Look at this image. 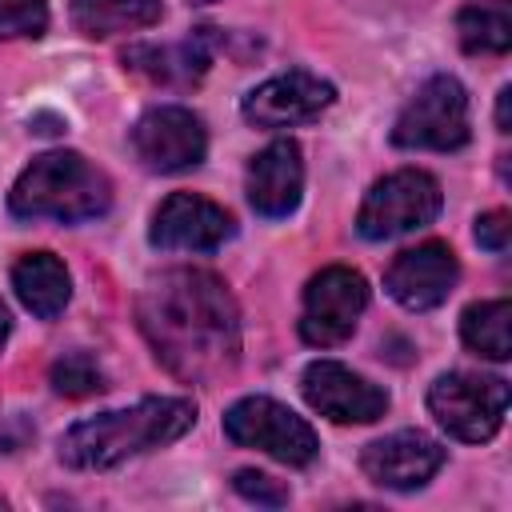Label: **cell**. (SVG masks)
Returning a JSON list of instances; mask_svg holds the SVG:
<instances>
[{"label":"cell","instance_id":"16","mask_svg":"<svg viewBox=\"0 0 512 512\" xmlns=\"http://www.w3.org/2000/svg\"><path fill=\"white\" fill-rule=\"evenodd\" d=\"M304 192V160L296 140H272L248 164V200L260 216H288L296 212Z\"/></svg>","mask_w":512,"mask_h":512},{"label":"cell","instance_id":"24","mask_svg":"<svg viewBox=\"0 0 512 512\" xmlns=\"http://www.w3.org/2000/svg\"><path fill=\"white\" fill-rule=\"evenodd\" d=\"M508 240H512V216H508L504 208L484 212V216L476 220V244H480V248H488V252H504Z\"/></svg>","mask_w":512,"mask_h":512},{"label":"cell","instance_id":"21","mask_svg":"<svg viewBox=\"0 0 512 512\" xmlns=\"http://www.w3.org/2000/svg\"><path fill=\"white\" fill-rule=\"evenodd\" d=\"M48 376H52V388H56L60 396H72V400L92 396V392H104V368H100L88 352H68V356H60Z\"/></svg>","mask_w":512,"mask_h":512},{"label":"cell","instance_id":"27","mask_svg":"<svg viewBox=\"0 0 512 512\" xmlns=\"http://www.w3.org/2000/svg\"><path fill=\"white\" fill-rule=\"evenodd\" d=\"M188 4H216V0H188Z\"/></svg>","mask_w":512,"mask_h":512},{"label":"cell","instance_id":"22","mask_svg":"<svg viewBox=\"0 0 512 512\" xmlns=\"http://www.w3.org/2000/svg\"><path fill=\"white\" fill-rule=\"evenodd\" d=\"M48 28V0H0V40L16 36H44Z\"/></svg>","mask_w":512,"mask_h":512},{"label":"cell","instance_id":"14","mask_svg":"<svg viewBox=\"0 0 512 512\" xmlns=\"http://www.w3.org/2000/svg\"><path fill=\"white\" fill-rule=\"evenodd\" d=\"M336 100V88L304 68H292V72H280L264 84H256L240 112L248 124L256 128H292V124H304L312 116H320L324 108H332Z\"/></svg>","mask_w":512,"mask_h":512},{"label":"cell","instance_id":"13","mask_svg":"<svg viewBox=\"0 0 512 512\" xmlns=\"http://www.w3.org/2000/svg\"><path fill=\"white\" fill-rule=\"evenodd\" d=\"M232 232H236V220L216 200H204L192 192H172L156 208L148 240H152V248H164V252H212L224 240H232Z\"/></svg>","mask_w":512,"mask_h":512},{"label":"cell","instance_id":"7","mask_svg":"<svg viewBox=\"0 0 512 512\" xmlns=\"http://www.w3.org/2000/svg\"><path fill=\"white\" fill-rule=\"evenodd\" d=\"M224 436L240 448L268 452L280 464L304 468L316 460L320 440L308 420H300L292 408H284L272 396H244L224 412Z\"/></svg>","mask_w":512,"mask_h":512},{"label":"cell","instance_id":"2","mask_svg":"<svg viewBox=\"0 0 512 512\" xmlns=\"http://www.w3.org/2000/svg\"><path fill=\"white\" fill-rule=\"evenodd\" d=\"M196 424V404L184 396H144L132 408L100 412L60 436V460L80 472L116 468L132 456L180 440Z\"/></svg>","mask_w":512,"mask_h":512},{"label":"cell","instance_id":"8","mask_svg":"<svg viewBox=\"0 0 512 512\" xmlns=\"http://www.w3.org/2000/svg\"><path fill=\"white\" fill-rule=\"evenodd\" d=\"M364 308H368V284L356 268L348 264L320 268L304 288V312H300L304 344L312 348L344 344L356 332Z\"/></svg>","mask_w":512,"mask_h":512},{"label":"cell","instance_id":"19","mask_svg":"<svg viewBox=\"0 0 512 512\" xmlns=\"http://www.w3.org/2000/svg\"><path fill=\"white\" fill-rule=\"evenodd\" d=\"M460 336L472 352L488 360H508L512 356V304L504 296L468 304L460 316Z\"/></svg>","mask_w":512,"mask_h":512},{"label":"cell","instance_id":"28","mask_svg":"<svg viewBox=\"0 0 512 512\" xmlns=\"http://www.w3.org/2000/svg\"><path fill=\"white\" fill-rule=\"evenodd\" d=\"M0 504H4V500H0Z\"/></svg>","mask_w":512,"mask_h":512},{"label":"cell","instance_id":"9","mask_svg":"<svg viewBox=\"0 0 512 512\" xmlns=\"http://www.w3.org/2000/svg\"><path fill=\"white\" fill-rule=\"evenodd\" d=\"M128 144H132L136 160L148 172H184V168L204 160L208 132H204V120L192 108L160 104V108H148L132 124Z\"/></svg>","mask_w":512,"mask_h":512},{"label":"cell","instance_id":"23","mask_svg":"<svg viewBox=\"0 0 512 512\" xmlns=\"http://www.w3.org/2000/svg\"><path fill=\"white\" fill-rule=\"evenodd\" d=\"M232 488H236L244 500L264 504V508H280V504H288V488H284L280 480H272L268 472H256V468H240V472L232 476Z\"/></svg>","mask_w":512,"mask_h":512},{"label":"cell","instance_id":"12","mask_svg":"<svg viewBox=\"0 0 512 512\" xmlns=\"http://www.w3.org/2000/svg\"><path fill=\"white\" fill-rule=\"evenodd\" d=\"M456 280H460V260L444 240H424V244L400 252L384 272L388 296L408 312H428V308L444 304L448 292L456 288Z\"/></svg>","mask_w":512,"mask_h":512},{"label":"cell","instance_id":"6","mask_svg":"<svg viewBox=\"0 0 512 512\" xmlns=\"http://www.w3.org/2000/svg\"><path fill=\"white\" fill-rule=\"evenodd\" d=\"M444 192L432 172L424 168H400L376 180L356 212V232L364 240H392L400 232L424 228L440 216Z\"/></svg>","mask_w":512,"mask_h":512},{"label":"cell","instance_id":"26","mask_svg":"<svg viewBox=\"0 0 512 512\" xmlns=\"http://www.w3.org/2000/svg\"><path fill=\"white\" fill-rule=\"evenodd\" d=\"M4 340H8V308L0 304V348H4Z\"/></svg>","mask_w":512,"mask_h":512},{"label":"cell","instance_id":"25","mask_svg":"<svg viewBox=\"0 0 512 512\" xmlns=\"http://www.w3.org/2000/svg\"><path fill=\"white\" fill-rule=\"evenodd\" d=\"M512 88H500V100H496V124H500V132H508L512 128Z\"/></svg>","mask_w":512,"mask_h":512},{"label":"cell","instance_id":"1","mask_svg":"<svg viewBox=\"0 0 512 512\" xmlns=\"http://www.w3.org/2000/svg\"><path fill=\"white\" fill-rule=\"evenodd\" d=\"M136 320L156 360L192 384L220 380L240 360V308L228 284L204 268H168L148 280Z\"/></svg>","mask_w":512,"mask_h":512},{"label":"cell","instance_id":"10","mask_svg":"<svg viewBox=\"0 0 512 512\" xmlns=\"http://www.w3.org/2000/svg\"><path fill=\"white\" fill-rule=\"evenodd\" d=\"M300 388L308 408L332 424H372L388 412V392L340 360H312L300 376Z\"/></svg>","mask_w":512,"mask_h":512},{"label":"cell","instance_id":"17","mask_svg":"<svg viewBox=\"0 0 512 512\" xmlns=\"http://www.w3.org/2000/svg\"><path fill=\"white\" fill-rule=\"evenodd\" d=\"M12 288L24 300V308L40 320H52L64 312L68 296H72V280L68 268L52 256V252H28L12 264Z\"/></svg>","mask_w":512,"mask_h":512},{"label":"cell","instance_id":"18","mask_svg":"<svg viewBox=\"0 0 512 512\" xmlns=\"http://www.w3.org/2000/svg\"><path fill=\"white\" fill-rule=\"evenodd\" d=\"M164 12L160 0H72V24L84 36H120V32H140L156 24Z\"/></svg>","mask_w":512,"mask_h":512},{"label":"cell","instance_id":"5","mask_svg":"<svg viewBox=\"0 0 512 512\" xmlns=\"http://www.w3.org/2000/svg\"><path fill=\"white\" fill-rule=\"evenodd\" d=\"M428 412L448 436L484 444L504 424L508 384L500 376H480V372H444L428 388Z\"/></svg>","mask_w":512,"mask_h":512},{"label":"cell","instance_id":"3","mask_svg":"<svg viewBox=\"0 0 512 512\" xmlns=\"http://www.w3.org/2000/svg\"><path fill=\"white\" fill-rule=\"evenodd\" d=\"M112 204L108 176L80 152H44L12 184L8 208L20 220H60L80 224L104 216Z\"/></svg>","mask_w":512,"mask_h":512},{"label":"cell","instance_id":"20","mask_svg":"<svg viewBox=\"0 0 512 512\" xmlns=\"http://www.w3.org/2000/svg\"><path fill=\"white\" fill-rule=\"evenodd\" d=\"M456 36L460 48L480 52H508L512 48V16L504 4H468L456 12Z\"/></svg>","mask_w":512,"mask_h":512},{"label":"cell","instance_id":"4","mask_svg":"<svg viewBox=\"0 0 512 512\" xmlns=\"http://www.w3.org/2000/svg\"><path fill=\"white\" fill-rule=\"evenodd\" d=\"M472 136L468 124V92L456 76L436 72L428 76L416 96L400 108L392 124L396 148H428V152H456Z\"/></svg>","mask_w":512,"mask_h":512},{"label":"cell","instance_id":"11","mask_svg":"<svg viewBox=\"0 0 512 512\" xmlns=\"http://www.w3.org/2000/svg\"><path fill=\"white\" fill-rule=\"evenodd\" d=\"M444 460H448V448L420 428H400L384 440H372L360 452L364 476L380 488H392V492L424 488L444 468Z\"/></svg>","mask_w":512,"mask_h":512},{"label":"cell","instance_id":"15","mask_svg":"<svg viewBox=\"0 0 512 512\" xmlns=\"http://www.w3.org/2000/svg\"><path fill=\"white\" fill-rule=\"evenodd\" d=\"M220 44H224L220 28L204 24V28H192L176 44H132L124 52V68H132L156 84H196L208 72Z\"/></svg>","mask_w":512,"mask_h":512}]
</instances>
